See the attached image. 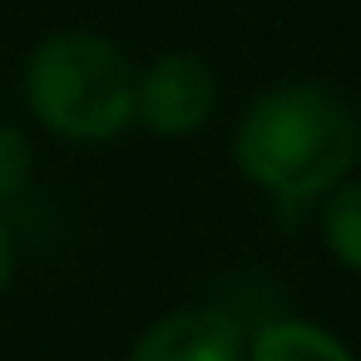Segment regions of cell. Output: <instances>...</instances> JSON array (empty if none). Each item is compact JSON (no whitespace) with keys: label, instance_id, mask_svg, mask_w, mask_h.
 Wrapping results in <instances>:
<instances>
[{"label":"cell","instance_id":"obj_1","mask_svg":"<svg viewBox=\"0 0 361 361\" xmlns=\"http://www.w3.org/2000/svg\"><path fill=\"white\" fill-rule=\"evenodd\" d=\"M233 169L282 213L317 208L361 164V114L317 80H277L257 90L228 139Z\"/></svg>","mask_w":361,"mask_h":361},{"label":"cell","instance_id":"obj_2","mask_svg":"<svg viewBox=\"0 0 361 361\" xmlns=\"http://www.w3.org/2000/svg\"><path fill=\"white\" fill-rule=\"evenodd\" d=\"M139 65L119 40L90 25L45 30L20 60V109L60 144L99 149L134 129Z\"/></svg>","mask_w":361,"mask_h":361},{"label":"cell","instance_id":"obj_3","mask_svg":"<svg viewBox=\"0 0 361 361\" xmlns=\"http://www.w3.org/2000/svg\"><path fill=\"white\" fill-rule=\"evenodd\" d=\"M223 104L218 70L198 50H164L139 65L134 80V124L154 139H193L213 124Z\"/></svg>","mask_w":361,"mask_h":361},{"label":"cell","instance_id":"obj_4","mask_svg":"<svg viewBox=\"0 0 361 361\" xmlns=\"http://www.w3.org/2000/svg\"><path fill=\"white\" fill-rule=\"evenodd\" d=\"M247 322L223 302H183L159 312L124 361H247Z\"/></svg>","mask_w":361,"mask_h":361},{"label":"cell","instance_id":"obj_5","mask_svg":"<svg viewBox=\"0 0 361 361\" xmlns=\"http://www.w3.org/2000/svg\"><path fill=\"white\" fill-rule=\"evenodd\" d=\"M247 361H361L346 336L317 317H262L247 331Z\"/></svg>","mask_w":361,"mask_h":361},{"label":"cell","instance_id":"obj_6","mask_svg":"<svg viewBox=\"0 0 361 361\" xmlns=\"http://www.w3.org/2000/svg\"><path fill=\"white\" fill-rule=\"evenodd\" d=\"M317 233H322L326 257L341 272L361 277V173H351L317 203Z\"/></svg>","mask_w":361,"mask_h":361},{"label":"cell","instance_id":"obj_7","mask_svg":"<svg viewBox=\"0 0 361 361\" xmlns=\"http://www.w3.org/2000/svg\"><path fill=\"white\" fill-rule=\"evenodd\" d=\"M35 178V144L20 124L0 119V208H11Z\"/></svg>","mask_w":361,"mask_h":361},{"label":"cell","instance_id":"obj_8","mask_svg":"<svg viewBox=\"0 0 361 361\" xmlns=\"http://www.w3.org/2000/svg\"><path fill=\"white\" fill-rule=\"evenodd\" d=\"M16 272H20V238H16L11 208H0V297L16 287Z\"/></svg>","mask_w":361,"mask_h":361}]
</instances>
